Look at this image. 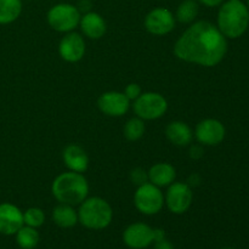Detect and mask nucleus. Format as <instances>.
<instances>
[{"mask_svg":"<svg viewBox=\"0 0 249 249\" xmlns=\"http://www.w3.org/2000/svg\"><path fill=\"white\" fill-rule=\"evenodd\" d=\"M228 53V39L208 21H197L182 33L174 45V55L185 62L203 67L219 65Z\"/></svg>","mask_w":249,"mask_h":249,"instance_id":"obj_1","label":"nucleus"},{"mask_svg":"<svg viewBox=\"0 0 249 249\" xmlns=\"http://www.w3.org/2000/svg\"><path fill=\"white\" fill-rule=\"evenodd\" d=\"M216 27L226 39H237L249 27V10L241 0H226L220 5Z\"/></svg>","mask_w":249,"mask_h":249,"instance_id":"obj_2","label":"nucleus"},{"mask_svg":"<svg viewBox=\"0 0 249 249\" xmlns=\"http://www.w3.org/2000/svg\"><path fill=\"white\" fill-rule=\"evenodd\" d=\"M56 201L70 206H79L89 195V184L82 173L68 172L57 175L51 185Z\"/></svg>","mask_w":249,"mask_h":249,"instance_id":"obj_3","label":"nucleus"},{"mask_svg":"<svg viewBox=\"0 0 249 249\" xmlns=\"http://www.w3.org/2000/svg\"><path fill=\"white\" fill-rule=\"evenodd\" d=\"M78 221L89 230H104L108 228L113 219V211L107 201L101 197L85 198L79 204Z\"/></svg>","mask_w":249,"mask_h":249,"instance_id":"obj_4","label":"nucleus"},{"mask_svg":"<svg viewBox=\"0 0 249 249\" xmlns=\"http://www.w3.org/2000/svg\"><path fill=\"white\" fill-rule=\"evenodd\" d=\"M82 14L77 6L68 2H60L51 7L46 15L48 23L53 31L60 33H70L79 26Z\"/></svg>","mask_w":249,"mask_h":249,"instance_id":"obj_5","label":"nucleus"},{"mask_svg":"<svg viewBox=\"0 0 249 249\" xmlns=\"http://www.w3.org/2000/svg\"><path fill=\"white\" fill-rule=\"evenodd\" d=\"M134 204L143 215H155L162 211L164 206V196L160 191V187L151 182H146L138 186L134 195Z\"/></svg>","mask_w":249,"mask_h":249,"instance_id":"obj_6","label":"nucleus"},{"mask_svg":"<svg viewBox=\"0 0 249 249\" xmlns=\"http://www.w3.org/2000/svg\"><path fill=\"white\" fill-rule=\"evenodd\" d=\"M133 108L136 117L142 121H153L164 116L168 102L158 92H143L134 101Z\"/></svg>","mask_w":249,"mask_h":249,"instance_id":"obj_7","label":"nucleus"},{"mask_svg":"<svg viewBox=\"0 0 249 249\" xmlns=\"http://www.w3.org/2000/svg\"><path fill=\"white\" fill-rule=\"evenodd\" d=\"M194 199L191 186L186 182H173L168 186L164 197V203L167 204L169 212L177 215L186 213L190 209Z\"/></svg>","mask_w":249,"mask_h":249,"instance_id":"obj_8","label":"nucleus"},{"mask_svg":"<svg viewBox=\"0 0 249 249\" xmlns=\"http://www.w3.org/2000/svg\"><path fill=\"white\" fill-rule=\"evenodd\" d=\"M175 16L169 9L156 7L145 17V28L153 36H165L175 28Z\"/></svg>","mask_w":249,"mask_h":249,"instance_id":"obj_9","label":"nucleus"},{"mask_svg":"<svg viewBox=\"0 0 249 249\" xmlns=\"http://www.w3.org/2000/svg\"><path fill=\"white\" fill-rule=\"evenodd\" d=\"M226 129L220 121L214 118L204 119L197 124L195 136L201 145L216 146L225 139Z\"/></svg>","mask_w":249,"mask_h":249,"instance_id":"obj_10","label":"nucleus"},{"mask_svg":"<svg viewBox=\"0 0 249 249\" xmlns=\"http://www.w3.org/2000/svg\"><path fill=\"white\" fill-rule=\"evenodd\" d=\"M123 242L129 249H146L153 240V229L145 223L130 224L123 232Z\"/></svg>","mask_w":249,"mask_h":249,"instance_id":"obj_11","label":"nucleus"},{"mask_svg":"<svg viewBox=\"0 0 249 249\" xmlns=\"http://www.w3.org/2000/svg\"><path fill=\"white\" fill-rule=\"evenodd\" d=\"M97 107L106 116L122 117L128 112L130 100L124 95V92L107 91L99 97Z\"/></svg>","mask_w":249,"mask_h":249,"instance_id":"obj_12","label":"nucleus"},{"mask_svg":"<svg viewBox=\"0 0 249 249\" xmlns=\"http://www.w3.org/2000/svg\"><path fill=\"white\" fill-rule=\"evenodd\" d=\"M85 40L79 33L70 32L60 41L58 53L62 60L74 63L82 60L85 55Z\"/></svg>","mask_w":249,"mask_h":249,"instance_id":"obj_13","label":"nucleus"},{"mask_svg":"<svg viewBox=\"0 0 249 249\" xmlns=\"http://www.w3.org/2000/svg\"><path fill=\"white\" fill-rule=\"evenodd\" d=\"M24 225L23 212L12 203L0 204V233L12 236Z\"/></svg>","mask_w":249,"mask_h":249,"instance_id":"obj_14","label":"nucleus"},{"mask_svg":"<svg viewBox=\"0 0 249 249\" xmlns=\"http://www.w3.org/2000/svg\"><path fill=\"white\" fill-rule=\"evenodd\" d=\"M79 27L82 29V33L89 39L102 38L107 31V26L104 17L94 11H89L87 14L82 15Z\"/></svg>","mask_w":249,"mask_h":249,"instance_id":"obj_15","label":"nucleus"},{"mask_svg":"<svg viewBox=\"0 0 249 249\" xmlns=\"http://www.w3.org/2000/svg\"><path fill=\"white\" fill-rule=\"evenodd\" d=\"M63 163L68 170L75 173H84L87 172L88 167H89V157H88L87 152L83 147L72 143L68 145L67 147L63 150L62 153Z\"/></svg>","mask_w":249,"mask_h":249,"instance_id":"obj_16","label":"nucleus"},{"mask_svg":"<svg viewBox=\"0 0 249 249\" xmlns=\"http://www.w3.org/2000/svg\"><path fill=\"white\" fill-rule=\"evenodd\" d=\"M148 182L158 187H167L175 181L177 172L169 163H156L147 172Z\"/></svg>","mask_w":249,"mask_h":249,"instance_id":"obj_17","label":"nucleus"},{"mask_svg":"<svg viewBox=\"0 0 249 249\" xmlns=\"http://www.w3.org/2000/svg\"><path fill=\"white\" fill-rule=\"evenodd\" d=\"M165 136H167V139L173 145L184 147V146L191 143L194 133H192V129L186 123L175 121L167 125V128H165Z\"/></svg>","mask_w":249,"mask_h":249,"instance_id":"obj_18","label":"nucleus"},{"mask_svg":"<svg viewBox=\"0 0 249 249\" xmlns=\"http://www.w3.org/2000/svg\"><path fill=\"white\" fill-rule=\"evenodd\" d=\"M53 220L61 229H72L79 223L78 212L74 207L63 203H60L53 209Z\"/></svg>","mask_w":249,"mask_h":249,"instance_id":"obj_19","label":"nucleus"},{"mask_svg":"<svg viewBox=\"0 0 249 249\" xmlns=\"http://www.w3.org/2000/svg\"><path fill=\"white\" fill-rule=\"evenodd\" d=\"M22 12V0H0V24L16 21Z\"/></svg>","mask_w":249,"mask_h":249,"instance_id":"obj_20","label":"nucleus"},{"mask_svg":"<svg viewBox=\"0 0 249 249\" xmlns=\"http://www.w3.org/2000/svg\"><path fill=\"white\" fill-rule=\"evenodd\" d=\"M16 243L21 249H34L39 245L40 236L36 229L23 225L16 233Z\"/></svg>","mask_w":249,"mask_h":249,"instance_id":"obj_21","label":"nucleus"},{"mask_svg":"<svg viewBox=\"0 0 249 249\" xmlns=\"http://www.w3.org/2000/svg\"><path fill=\"white\" fill-rule=\"evenodd\" d=\"M199 5L197 0H184L180 2L175 14V19L180 23H192L198 16Z\"/></svg>","mask_w":249,"mask_h":249,"instance_id":"obj_22","label":"nucleus"},{"mask_svg":"<svg viewBox=\"0 0 249 249\" xmlns=\"http://www.w3.org/2000/svg\"><path fill=\"white\" fill-rule=\"evenodd\" d=\"M124 136L129 141H138L145 134V123L141 118L135 117V118L129 119L124 125Z\"/></svg>","mask_w":249,"mask_h":249,"instance_id":"obj_23","label":"nucleus"},{"mask_svg":"<svg viewBox=\"0 0 249 249\" xmlns=\"http://www.w3.org/2000/svg\"><path fill=\"white\" fill-rule=\"evenodd\" d=\"M23 223L27 226L39 229L45 223V213L40 208H36V207L28 208L23 213Z\"/></svg>","mask_w":249,"mask_h":249,"instance_id":"obj_24","label":"nucleus"},{"mask_svg":"<svg viewBox=\"0 0 249 249\" xmlns=\"http://www.w3.org/2000/svg\"><path fill=\"white\" fill-rule=\"evenodd\" d=\"M130 180L133 184L141 186V185L148 182V174L142 168H135L130 172Z\"/></svg>","mask_w":249,"mask_h":249,"instance_id":"obj_25","label":"nucleus"},{"mask_svg":"<svg viewBox=\"0 0 249 249\" xmlns=\"http://www.w3.org/2000/svg\"><path fill=\"white\" fill-rule=\"evenodd\" d=\"M141 94H142V91H141L140 85L136 84V83H131V84L126 85L125 90H124V95H125L130 101H135Z\"/></svg>","mask_w":249,"mask_h":249,"instance_id":"obj_26","label":"nucleus"},{"mask_svg":"<svg viewBox=\"0 0 249 249\" xmlns=\"http://www.w3.org/2000/svg\"><path fill=\"white\" fill-rule=\"evenodd\" d=\"M202 156H203V148L201 147V145H194L190 148V157L192 160H199Z\"/></svg>","mask_w":249,"mask_h":249,"instance_id":"obj_27","label":"nucleus"},{"mask_svg":"<svg viewBox=\"0 0 249 249\" xmlns=\"http://www.w3.org/2000/svg\"><path fill=\"white\" fill-rule=\"evenodd\" d=\"M75 6L79 10L80 14H82V12L83 14H87V12H89L90 9H91V1H90V0H79Z\"/></svg>","mask_w":249,"mask_h":249,"instance_id":"obj_28","label":"nucleus"},{"mask_svg":"<svg viewBox=\"0 0 249 249\" xmlns=\"http://www.w3.org/2000/svg\"><path fill=\"white\" fill-rule=\"evenodd\" d=\"M155 243V249H174V246H173L172 242L167 240V238H163L160 241H156Z\"/></svg>","mask_w":249,"mask_h":249,"instance_id":"obj_29","label":"nucleus"},{"mask_svg":"<svg viewBox=\"0 0 249 249\" xmlns=\"http://www.w3.org/2000/svg\"><path fill=\"white\" fill-rule=\"evenodd\" d=\"M197 1H198V4L204 5L207 7H216L220 6L224 2V0H197Z\"/></svg>","mask_w":249,"mask_h":249,"instance_id":"obj_30","label":"nucleus"},{"mask_svg":"<svg viewBox=\"0 0 249 249\" xmlns=\"http://www.w3.org/2000/svg\"><path fill=\"white\" fill-rule=\"evenodd\" d=\"M165 238V231L163 229H153V240L160 241Z\"/></svg>","mask_w":249,"mask_h":249,"instance_id":"obj_31","label":"nucleus"},{"mask_svg":"<svg viewBox=\"0 0 249 249\" xmlns=\"http://www.w3.org/2000/svg\"><path fill=\"white\" fill-rule=\"evenodd\" d=\"M246 5H247V7H248V10H249V0H247V4H246Z\"/></svg>","mask_w":249,"mask_h":249,"instance_id":"obj_32","label":"nucleus"},{"mask_svg":"<svg viewBox=\"0 0 249 249\" xmlns=\"http://www.w3.org/2000/svg\"><path fill=\"white\" fill-rule=\"evenodd\" d=\"M223 249H235V248H231V247H225V248H223Z\"/></svg>","mask_w":249,"mask_h":249,"instance_id":"obj_33","label":"nucleus"}]
</instances>
